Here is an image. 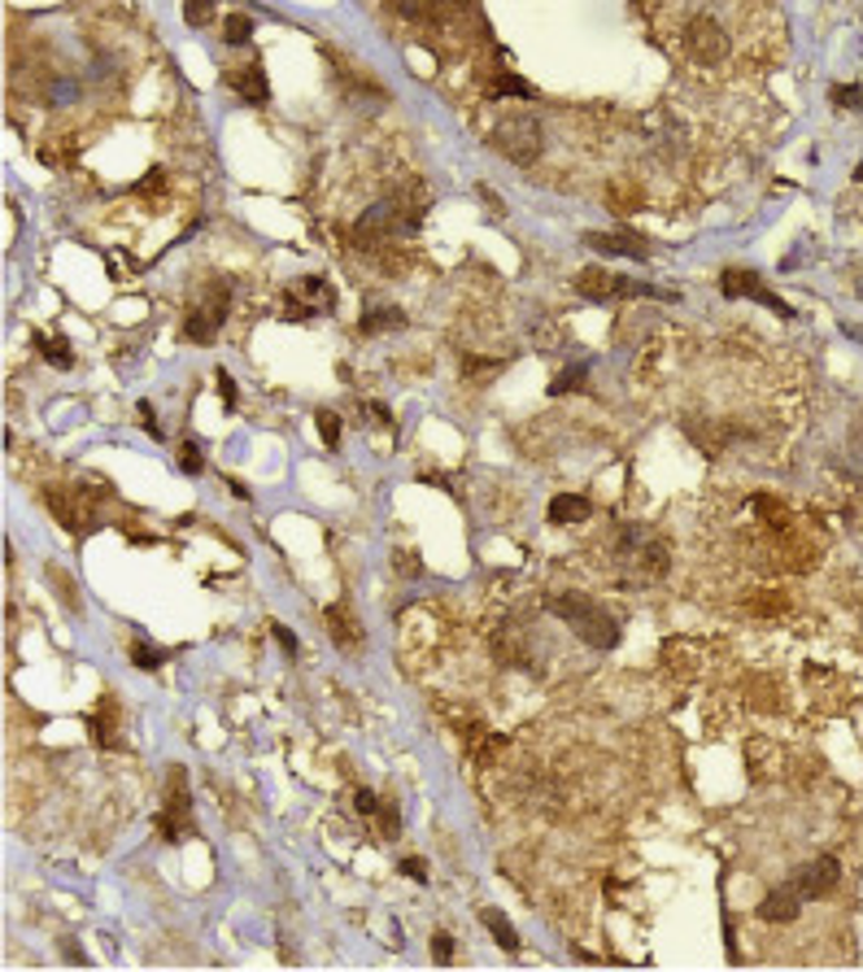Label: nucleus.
Segmentation results:
<instances>
[{
  "label": "nucleus",
  "mask_w": 863,
  "mask_h": 972,
  "mask_svg": "<svg viewBox=\"0 0 863 972\" xmlns=\"http://www.w3.org/2000/svg\"><path fill=\"white\" fill-rule=\"evenodd\" d=\"M585 375H589V362H576V366H567L555 375V384H550V397H562V393H580L585 389Z\"/></svg>",
  "instance_id": "obj_20"
},
{
  "label": "nucleus",
  "mask_w": 863,
  "mask_h": 972,
  "mask_svg": "<svg viewBox=\"0 0 863 972\" xmlns=\"http://www.w3.org/2000/svg\"><path fill=\"white\" fill-rule=\"evenodd\" d=\"M223 323H227V288H209V297H205L202 306H193L184 314V341L209 345Z\"/></svg>",
  "instance_id": "obj_7"
},
{
  "label": "nucleus",
  "mask_w": 863,
  "mask_h": 972,
  "mask_svg": "<svg viewBox=\"0 0 863 972\" xmlns=\"http://www.w3.org/2000/svg\"><path fill=\"white\" fill-rule=\"evenodd\" d=\"M402 872H406L410 881H419V885L428 881V864H423V860H414V855H410V860H402Z\"/></svg>",
  "instance_id": "obj_37"
},
{
  "label": "nucleus",
  "mask_w": 863,
  "mask_h": 972,
  "mask_svg": "<svg viewBox=\"0 0 863 972\" xmlns=\"http://www.w3.org/2000/svg\"><path fill=\"white\" fill-rule=\"evenodd\" d=\"M45 507L52 511V519L66 528V532H84L92 523L88 507L79 502V489H61V484H49L45 489Z\"/></svg>",
  "instance_id": "obj_9"
},
{
  "label": "nucleus",
  "mask_w": 863,
  "mask_h": 972,
  "mask_svg": "<svg viewBox=\"0 0 863 972\" xmlns=\"http://www.w3.org/2000/svg\"><path fill=\"white\" fill-rule=\"evenodd\" d=\"M398 567H402L406 576H419V563H414V554H398Z\"/></svg>",
  "instance_id": "obj_40"
},
{
  "label": "nucleus",
  "mask_w": 863,
  "mask_h": 972,
  "mask_svg": "<svg viewBox=\"0 0 863 972\" xmlns=\"http://www.w3.org/2000/svg\"><path fill=\"white\" fill-rule=\"evenodd\" d=\"M362 336H380V332H402L406 327V314L398 306H375V310H366L362 314Z\"/></svg>",
  "instance_id": "obj_17"
},
{
  "label": "nucleus",
  "mask_w": 863,
  "mask_h": 972,
  "mask_svg": "<svg viewBox=\"0 0 863 972\" xmlns=\"http://www.w3.org/2000/svg\"><path fill=\"white\" fill-rule=\"evenodd\" d=\"M354 807L362 812V816H375V812H380V798H375L371 789H357V794H354Z\"/></svg>",
  "instance_id": "obj_36"
},
{
  "label": "nucleus",
  "mask_w": 863,
  "mask_h": 972,
  "mask_svg": "<svg viewBox=\"0 0 863 972\" xmlns=\"http://www.w3.org/2000/svg\"><path fill=\"white\" fill-rule=\"evenodd\" d=\"M493 97H519V101H532L537 92H532V84L519 79V75H498V79H493Z\"/></svg>",
  "instance_id": "obj_24"
},
{
  "label": "nucleus",
  "mask_w": 863,
  "mask_h": 972,
  "mask_svg": "<svg viewBox=\"0 0 863 972\" xmlns=\"http://www.w3.org/2000/svg\"><path fill=\"white\" fill-rule=\"evenodd\" d=\"M550 523L555 528H567V523H585L589 514H594V507H589V498L585 493H559L555 502H550Z\"/></svg>",
  "instance_id": "obj_16"
},
{
  "label": "nucleus",
  "mask_w": 863,
  "mask_h": 972,
  "mask_svg": "<svg viewBox=\"0 0 863 972\" xmlns=\"http://www.w3.org/2000/svg\"><path fill=\"white\" fill-rule=\"evenodd\" d=\"M855 179H860V184H863V161H860V170H855Z\"/></svg>",
  "instance_id": "obj_43"
},
{
  "label": "nucleus",
  "mask_w": 863,
  "mask_h": 972,
  "mask_svg": "<svg viewBox=\"0 0 863 972\" xmlns=\"http://www.w3.org/2000/svg\"><path fill=\"white\" fill-rule=\"evenodd\" d=\"M371 414H375V419H380V423H384V428H389V423H393V410L384 406V402H371Z\"/></svg>",
  "instance_id": "obj_39"
},
{
  "label": "nucleus",
  "mask_w": 863,
  "mask_h": 972,
  "mask_svg": "<svg viewBox=\"0 0 863 972\" xmlns=\"http://www.w3.org/2000/svg\"><path fill=\"white\" fill-rule=\"evenodd\" d=\"M88 728H92V742L101 746V750H118L122 742H118V707H114V698L105 694L101 707H97V716L88 719Z\"/></svg>",
  "instance_id": "obj_15"
},
{
  "label": "nucleus",
  "mask_w": 863,
  "mask_h": 972,
  "mask_svg": "<svg viewBox=\"0 0 863 972\" xmlns=\"http://www.w3.org/2000/svg\"><path fill=\"white\" fill-rule=\"evenodd\" d=\"M314 423H318V436H323V445H327V450H336V445H341V414H336V410H318V414H314Z\"/></svg>",
  "instance_id": "obj_27"
},
{
  "label": "nucleus",
  "mask_w": 863,
  "mask_h": 972,
  "mask_svg": "<svg viewBox=\"0 0 863 972\" xmlns=\"http://www.w3.org/2000/svg\"><path fill=\"white\" fill-rule=\"evenodd\" d=\"M837 881H842V864H837L833 855H820V860H812L807 868H798V876H794V885H798L803 899H824V894H833Z\"/></svg>",
  "instance_id": "obj_10"
},
{
  "label": "nucleus",
  "mask_w": 863,
  "mask_h": 972,
  "mask_svg": "<svg viewBox=\"0 0 863 972\" xmlns=\"http://www.w3.org/2000/svg\"><path fill=\"white\" fill-rule=\"evenodd\" d=\"M179 467H184L188 475H202L205 471V459H202V450H197V441H184V445H179Z\"/></svg>",
  "instance_id": "obj_31"
},
{
  "label": "nucleus",
  "mask_w": 863,
  "mask_h": 972,
  "mask_svg": "<svg viewBox=\"0 0 863 972\" xmlns=\"http://www.w3.org/2000/svg\"><path fill=\"white\" fill-rule=\"evenodd\" d=\"M49 580L57 585V598H61L66 611H84V602H79V593H75V580H70L61 567H49Z\"/></svg>",
  "instance_id": "obj_25"
},
{
  "label": "nucleus",
  "mask_w": 863,
  "mask_h": 972,
  "mask_svg": "<svg viewBox=\"0 0 863 972\" xmlns=\"http://www.w3.org/2000/svg\"><path fill=\"white\" fill-rule=\"evenodd\" d=\"M480 197H484V205H489V214H498V218L507 214V205H502V197H493L489 188H480Z\"/></svg>",
  "instance_id": "obj_38"
},
{
  "label": "nucleus",
  "mask_w": 863,
  "mask_h": 972,
  "mask_svg": "<svg viewBox=\"0 0 863 972\" xmlns=\"http://www.w3.org/2000/svg\"><path fill=\"white\" fill-rule=\"evenodd\" d=\"M432 960H437L441 969L454 964V937H450V933H437V937H432Z\"/></svg>",
  "instance_id": "obj_32"
},
{
  "label": "nucleus",
  "mask_w": 863,
  "mask_h": 972,
  "mask_svg": "<svg viewBox=\"0 0 863 972\" xmlns=\"http://www.w3.org/2000/svg\"><path fill=\"white\" fill-rule=\"evenodd\" d=\"M375 816H380L384 837H398V833H402V816H398V807H393V803H380V812H375Z\"/></svg>",
  "instance_id": "obj_33"
},
{
  "label": "nucleus",
  "mask_w": 863,
  "mask_h": 972,
  "mask_svg": "<svg viewBox=\"0 0 863 972\" xmlns=\"http://www.w3.org/2000/svg\"><path fill=\"white\" fill-rule=\"evenodd\" d=\"M550 611L559 615L562 624L594 650H615L619 646V619L610 611H602V602H594L589 593H555L550 598Z\"/></svg>",
  "instance_id": "obj_1"
},
{
  "label": "nucleus",
  "mask_w": 863,
  "mask_h": 972,
  "mask_svg": "<svg viewBox=\"0 0 863 972\" xmlns=\"http://www.w3.org/2000/svg\"><path fill=\"white\" fill-rule=\"evenodd\" d=\"M680 49L689 52L698 66H719L728 57V31L719 27V18L712 13H694L685 27H680Z\"/></svg>",
  "instance_id": "obj_5"
},
{
  "label": "nucleus",
  "mask_w": 863,
  "mask_h": 972,
  "mask_svg": "<svg viewBox=\"0 0 863 972\" xmlns=\"http://www.w3.org/2000/svg\"><path fill=\"white\" fill-rule=\"evenodd\" d=\"M223 79H227V88H232L241 101H249V105L271 101V84H266V70H262V61H249V66H232Z\"/></svg>",
  "instance_id": "obj_11"
},
{
  "label": "nucleus",
  "mask_w": 863,
  "mask_h": 972,
  "mask_svg": "<svg viewBox=\"0 0 863 972\" xmlns=\"http://www.w3.org/2000/svg\"><path fill=\"white\" fill-rule=\"evenodd\" d=\"M502 366H507L502 359H475V354H467V359H462V375H467L471 384H484V380L498 375Z\"/></svg>",
  "instance_id": "obj_22"
},
{
  "label": "nucleus",
  "mask_w": 863,
  "mask_h": 972,
  "mask_svg": "<svg viewBox=\"0 0 863 972\" xmlns=\"http://www.w3.org/2000/svg\"><path fill=\"white\" fill-rule=\"evenodd\" d=\"M480 924L498 937V946H502L507 955H519V933H514V924L507 921V912H498V907H480Z\"/></svg>",
  "instance_id": "obj_18"
},
{
  "label": "nucleus",
  "mask_w": 863,
  "mask_h": 972,
  "mask_svg": "<svg viewBox=\"0 0 863 972\" xmlns=\"http://www.w3.org/2000/svg\"><path fill=\"white\" fill-rule=\"evenodd\" d=\"M227 489H232V493H236V498H241V502H249V489H245V484H241V480H227Z\"/></svg>",
  "instance_id": "obj_41"
},
{
  "label": "nucleus",
  "mask_w": 863,
  "mask_h": 972,
  "mask_svg": "<svg viewBox=\"0 0 863 972\" xmlns=\"http://www.w3.org/2000/svg\"><path fill=\"white\" fill-rule=\"evenodd\" d=\"M61 951H66V960H70V964H88V955H84V951H75V946H61Z\"/></svg>",
  "instance_id": "obj_42"
},
{
  "label": "nucleus",
  "mask_w": 863,
  "mask_h": 972,
  "mask_svg": "<svg viewBox=\"0 0 863 972\" xmlns=\"http://www.w3.org/2000/svg\"><path fill=\"white\" fill-rule=\"evenodd\" d=\"M336 306V288L323 279V275H305L302 284L288 293V302H284V318H314V314H323V310Z\"/></svg>",
  "instance_id": "obj_8"
},
{
  "label": "nucleus",
  "mask_w": 863,
  "mask_h": 972,
  "mask_svg": "<svg viewBox=\"0 0 863 972\" xmlns=\"http://www.w3.org/2000/svg\"><path fill=\"white\" fill-rule=\"evenodd\" d=\"M585 245L598 249L602 257H628V262H646V257H650L646 240L624 236V232H585Z\"/></svg>",
  "instance_id": "obj_12"
},
{
  "label": "nucleus",
  "mask_w": 863,
  "mask_h": 972,
  "mask_svg": "<svg viewBox=\"0 0 863 972\" xmlns=\"http://www.w3.org/2000/svg\"><path fill=\"white\" fill-rule=\"evenodd\" d=\"M157 833L166 842H184V833H193V794H188V772L175 768L166 772V789H161V812H157Z\"/></svg>",
  "instance_id": "obj_4"
},
{
  "label": "nucleus",
  "mask_w": 863,
  "mask_h": 972,
  "mask_svg": "<svg viewBox=\"0 0 863 972\" xmlns=\"http://www.w3.org/2000/svg\"><path fill=\"white\" fill-rule=\"evenodd\" d=\"M803 903H807V899L798 894V885H781V890H772L759 903V916L767 924H790V921H798Z\"/></svg>",
  "instance_id": "obj_14"
},
{
  "label": "nucleus",
  "mask_w": 863,
  "mask_h": 972,
  "mask_svg": "<svg viewBox=\"0 0 863 972\" xmlns=\"http://www.w3.org/2000/svg\"><path fill=\"white\" fill-rule=\"evenodd\" d=\"M249 36H254V18L249 13H227L223 18V40L227 45H245Z\"/></svg>",
  "instance_id": "obj_23"
},
{
  "label": "nucleus",
  "mask_w": 863,
  "mask_h": 972,
  "mask_svg": "<svg viewBox=\"0 0 863 972\" xmlns=\"http://www.w3.org/2000/svg\"><path fill=\"white\" fill-rule=\"evenodd\" d=\"M214 384H218V393H223V402H227V410L236 406V384H232V375H227L223 366L214 371Z\"/></svg>",
  "instance_id": "obj_34"
},
{
  "label": "nucleus",
  "mask_w": 863,
  "mask_h": 972,
  "mask_svg": "<svg viewBox=\"0 0 863 972\" xmlns=\"http://www.w3.org/2000/svg\"><path fill=\"white\" fill-rule=\"evenodd\" d=\"M398 13H406V18H414V22H428V18H441V13H450V9H458L462 0H389Z\"/></svg>",
  "instance_id": "obj_19"
},
{
  "label": "nucleus",
  "mask_w": 863,
  "mask_h": 972,
  "mask_svg": "<svg viewBox=\"0 0 863 972\" xmlns=\"http://www.w3.org/2000/svg\"><path fill=\"white\" fill-rule=\"evenodd\" d=\"M828 101L837 105V109H863V88L860 84H851V88H828Z\"/></svg>",
  "instance_id": "obj_29"
},
{
  "label": "nucleus",
  "mask_w": 863,
  "mask_h": 972,
  "mask_svg": "<svg viewBox=\"0 0 863 972\" xmlns=\"http://www.w3.org/2000/svg\"><path fill=\"white\" fill-rule=\"evenodd\" d=\"M36 350H40V354H45V362H52L57 371H70V366H75V354H70V345H66V341H45V336H40V341H36Z\"/></svg>",
  "instance_id": "obj_26"
},
{
  "label": "nucleus",
  "mask_w": 863,
  "mask_h": 972,
  "mask_svg": "<svg viewBox=\"0 0 863 972\" xmlns=\"http://www.w3.org/2000/svg\"><path fill=\"white\" fill-rule=\"evenodd\" d=\"M323 624H327L332 641H336L345 655H357V650H362V624H357L354 615H350V607H345V602L327 607V611H323Z\"/></svg>",
  "instance_id": "obj_13"
},
{
  "label": "nucleus",
  "mask_w": 863,
  "mask_h": 972,
  "mask_svg": "<svg viewBox=\"0 0 863 972\" xmlns=\"http://www.w3.org/2000/svg\"><path fill=\"white\" fill-rule=\"evenodd\" d=\"M140 428L149 432L153 441H161V428H157V410H153L149 402H140Z\"/></svg>",
  "instance_id": "obj_35"
},
{
  "label": "nucleus",
  "mask_w": 863,
  "mask_h": 972,
  "mask_svg": "<svg viewBox=\"0 0 863 972\" xmlns=\"http://www.w3.org/2000/svg\"><path fill=\"white\" fill-rule=\"evenodd\" d=\"M266 628H271V637L280 641V650H284V655H297V650H302V641H297V632H293V628H284L280 619H271Z\"/></svg>",
  "instance_id": "obj_30"
},
{
  "label": "nucleus",
  "mask_w": 863,
  "mask_h": 972,
  "mask_svg": "<svg viewBox=\"0 0 863 972\" xmlns=\"http://www.w3.org/2000/svg\"><path fill=\"white\" fill-rule=\"evenodd\" d=\"M214 9H218V0H184V22L188 27H209Z\"/></svg>",
  "instance_id": "obj_28"
},
{
  "label": "nucleus",
  "mask_w": 863,
  "mask_h": 972,
  "mask_svg": "<svg viewBox=\"0 0 863 972\" xmlns=\"http://www.w3.org/2000/svg\"><path fill=\"white\" fill-rule=\"evenodd\" d=\"M489 145L498 154L514 161V166H532L541 157V122L532 114H510V118H498V127L489 131Z\"/></svg>",
  "instance_id": "obj_3"
},
{
  "label": "nucleus",
  "mask_w": 863,
  "mask_h": 972,
  "mask_svg": "<svg viewBox=\"0 0 863 972\" xmlns=\"http://www.w3.org/2000/svg\"><path fill=\"white\" fill-rule=\"evenodd\" d=\"M719 293H724L728 302H759V306L772 310L776 318H794V306H790L785 297H776V293L763 284V275H755V271L728 266V271L719 275Z\"/></svg>",
  "instance_id": "obj_6"
},
{
  "label": "nucleus",
  "mask_w": 863,
  "mask_h": 972,
  "mask_svg": "<svg viewBox=\"0 0 863 972\" xmlns=\"http://www.w3.org/2000/svg\"><path fill=\"white\" fill-rule=\"evenodd\" d=\"M576 293L589 302H615V297H655V302H680L676 288H655V284H637L624 275H610L602 266H589L576 275Z\"/></svg>",
  "instance_id": "obj_2"
},
{
  "label": "nucleus",
  "mask_w": 863,
  "mask_h": 972,
  "mask_svg": "<svg viewBox=\"0 0 863 972\" xmlns=\"http://www.w3.org/2000/svg\"><path fill=\"white\" fill-rule=\"evenodd\" d=\"M127 655H131V664L145 667V671H157V667L166 664V650H161V646H153V641H140V637L127 646Z\"/></svg>",
  "instance_id": "obj_21"
}]
</instances>
